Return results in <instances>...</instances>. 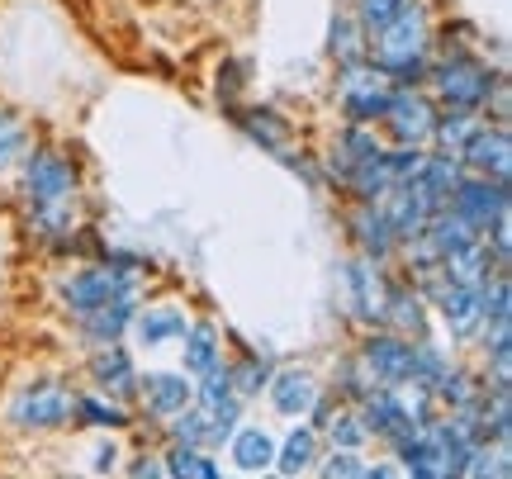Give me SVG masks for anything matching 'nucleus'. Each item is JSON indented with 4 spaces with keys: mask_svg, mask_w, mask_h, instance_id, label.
Wrapping results in <instances>:
<instances>
[{
    "mask_svg": "<svg viewBox=\"0 0 512 479\" xmlns=\"http://www.w3.org/2000/svg\"><path fill=\"white\" fill-rule=\"evenodd\" d=\"M503 67H489L479 48H432V72H427V95L441 110H475L484 114V100L494 91Z\"/></svg>",
    "mask_w": 512,
    "mask_h": 479,
    "instance_id": "obj_3",
    "label": "nucleus"
},
{
    "mask_svg": "<svg viewBox=\"0 0 512 479\" xmlns=\"http://www.w3.org/2000/svg\"><path fill=\"white\" fill-rule=\"evenodd\" d=\"M432 119H437V100L427 95V86H389V105H384L375 129H380L384 143H413V148H427Z\"/></svg>",
    "mask_w": 512,
    "mask_h": 479,
    "instance_id": "obj_8",
    "label": "nucleus"
},
{
    "mask_svg": "<svg viewBox=\"0 0 512 479\" xmlns=\"http://www.w3.org/2000/svg\"><path fill=\"white\" fill-rule=\"evenodd\" d=\"M479 119H484V114H475V110H441L437 105V119H432V138H427V148L460 152L465 148V138L479 129Z\"/></svg>",
    "mask_w": 512,
    "mask_h": 479,
    "instance_id": "obj_32",
    "label": "nucleus"
},
{
    "mask_svg": "<svg viewBox=\"0 0 512 479\" xmlns=\"http://www.w3.org/2000/svg\"><path fill=\"white\" fill-rule=\"evenodd\" d=\"M328 57L337 62V67H351V62H366L370 57V38H366V29L356 24L351 10H332V19H328Z\"/></svg>",
    "mask_w": 512,
    "mask_h": 479,
    "instance_id": "obj_28",
    "label": "nucleus"
},
{
    "mask_svg": "<svg viewBox=\"0 0 512 479\" xmlns=\"http://www.w3.org/2000/svg\"><path fill=\"white\" fill-rule=\"evenodd\" d=\"M323 442L328 446H342V451H366L370 446V432L361 423V413L351 404H337L332 408V418L323 423Z\"/></svg>",
    "mask_w": 512,
    "mask_h": 479,
    "instance_id": "obj_35",
    "label": "nucleus"
},
{
    "mask_svg": "<svg viewBox=\"0 0 512 479\" xmlns=\"http://www.w3.org/2000/svg\"><path fill=\"white\" fill-rule=\"evenodd\" d=\"M356 413H361V423H366L370 442L394 446L399 437H408V432H413V413H408V389L375 385L366 399L356 404Z\"/></svg>",
    "mask_w": 512,
    "mask_h": 479,
    "instance_id": "obj_13",
    "label": "nucleus"
},
{
    "mask_svg": "<svg viewBox=\"0 0 512 479\" xmlns=\"http://www.w3.org/2000/svg\"><path fill=\"white\" fill-rule=\"evenodd\" d=\"M228 119H233V124H238V129L247 133L261 152H271V157H275V152H285L294 143V124L275 110V105H233V110H228Z\"/></svg>",
    "mask_w": 512,
    "mask_h": 479,
    "instance_id": "obj_20",
    "label": "nucleus"
},
{
    "mask_svg": "<svg viewBox=\"0 0 512 479\" xmlns=\"http://www.w3.org/2000/svg\"><path fill=\"white\" fill-rule=\"evenodd\" d=\"M465 171H479V176H512V124H489L479 119V129L465 138V148L456 152Z\"/></svg>",
    "mask_w": 512,
    "mask_h": 479,
    "instance_id": "obj_16",
    "label": "nucleus"
},
{
    "mask_svg": "<svg viewBox=\"0 0 512 479\" xmlns=\"http://www.w3.org/2000/svg\"><path fill=\"white\" fill-rule=\"evenodd\" d=\"M332 100H337L342 124H366V129H375L384 105H389V81H384L370 62H351V67H337Z\"/></svg>",
    "mask_w": 512,
    "mask_h": 479,
    "instance_id": "obj_7",
    "label": "nucleus"
},
{
    "mask_svg": "<svg viewBox=\"0 0 512 479\" xmlns=\"http://www.w3.org/2000/svg\"><path fill=\"white\" fill-rule=\"evenodd\" d=\"M228 375H233V389H238V399L247 404V399H261L266 394V385H271L275 366L261 356V351H242L238 361H228Z\"/></svg>",
    "mask_w": 512,
    "mask_h": 479,
    "instance_id": "obj_34",
    "label": "nucleus"
},
{
    "mask_svg": "<svg viewBox=\"0 0 512 479\" xmlns=\"http://www.w3.org/2000/svg\"><path fill=\"white\" fill-rule=\"evenodd\" d=\"M408 5H413V0H351L347 10L356 15V24H361V29H366V38H370V34H380V29H389V24H394Z\"/></svg>",
    "mask_w": 512,
    "mask_h": 479,
    "instance_id": "obj_39",
    "label": "nucleus"
},
{
    "mask_svg": "<svg viewBox=\"0 0 512 479\" xmlns=\"http://www.w3.org/2000/svg\"><path fill=\"white\" fill-rule=\"evenodd\" d=\"M124 475H133V479H162L166 475V465H162V451H152V456H133V461L124 465Z\"/></svg>",
    "mask_w": 512,
    "mask_h": 479,
    "instance_id": "obj_44",
    "label": "nucleus"
},
{
    "mask_svg": "<svg viewBox=\"0 0 512 479\" xmlns=\"http://www.w3.org/2000/svg\"><path fill=\"white\" fill-rule=\"evenodd\" d=\"M422 299H427L432 318L451 332L456 347L475 342V332L484 328V290H475V285H456V280H446V271L422 285Z\"/></svg>",
    "mask_w": 512,
    "mask_h": 479,
    "instance_id": "obj_6",
    "label": "nucleus"
},
{
    "mask_svg": "<svg viewBox=\"0 0 512 479\" xmlns=\"http://www.w3.org/2000/svg\"><path fill=\"white\" fill-rule=\"evenodd\" d=\"M456 366V356L446 347H437L432 337H418L413 342V375H408V389H427L432 399H437V385H441V375Z\"/></svg>",
    "mask_w": 512,
    "mask_h": 479,
    "instance_id": "obj_31",
    "label": "nucleus"
},
{
    "mask_svg": "<svg viewBox=\"0 0 512 479\" xmlns=\"http://www.w3.org/2000/svg\"><path fill=\"white\" fill-rule=\"evenodd\" d=\"M138 356L124 347V342H110V347H91V361H86V380L91 389L110 394L119 404H133L138 399Z\"/></svg>",
    "mask_w": 512,
    "mask_h": 479,
    "instance_id": "obj_12",
    "label": "nucleus"
},
{
    "mask_svg": "<svg viewBox=\"0 0 512 479\" xmlns=\"http://www.w3.org/2000/svg\"><path fill=\"white\" fill-rule=\"evenodd\" d=\"M356 361L366 366V375L375 385L408 389V375H413V337H403L394 328H366L361 342H356Z\"/></svg>",
    "mask_w": 512,
    "mask_h": 479,
    "instance_id": "obj_10",
    "label": "nucleus"
},
{
    "mask_svg": "<svg viewBox=\"0 0 512 479\" xmlns=\"http://www.w3.org/2000/svg\"><path fill=\"white\" fill-rule=\"evenodd\" d=\"M441 271H446V280H456V285H475V290H484L489 280L503 271L494 261V252L484 247V238L470 242V247H460V252H451V257L441 261Z\"/></svg>",
    "mask_w": 512,
    "mask_h": 479,
    "instance_id": "obj_27",
    "label": "nucleus"
},
{
    "mask_svg": "<svg viewBox=\"0 0 512 479\" xmlns=\"http://www.w3.org/2000/svg\"><path fill=\"white\" fill-rule=\"evenodd\" d=\"M223 451H228V461L238 465L242 475H261V470L275 465V437L261 423H238Z\"/></svg>",
    "mask_w": 512,
    "mask_h": 479,
    "instance_id": "obj_24",
    "label": "nucleus"
},
{
    "mask_svg": "<svg viewBox=\"0 0 512 479\" xmlns=\"http://www.w3.org/2000/svg\"><path fill=\"white\" fill-rule=\"evenodd\" d=\"M384 328L403 332V337H432V309L413 280L389 276V299H384Z\"/></svg>",
    "mask_w": 512,
    "mask_h": 479,
    "instance_id": "obj_19",
    "label": "nucleus"
},
{
    "mask_svg": "<svg viewBox=\"0 0 512 479\" xmlns=\"http://www.w3.org/2000/svg\"><path fill=\"white\" fill-rule=\"evenodd\" d=\"M318 475L328 479H366V451H342V446H328L318 465H313Z\"/></svg>",
    "mask_w": 512,
    "mask_h": 479,
    "instance_id": "obj_40",
    "label": "nucleus"
},
{
    "mask_svg": "<svg viewBox=\"0 0 512 479\" xmlns=\"http://www.w3.org/2000/svg\"><path fill=\"white\" fill-rule=\"evenodd\" d=\"M162 465H166V475H176V479H219V475H223L219 451H209V446L166 442Z\"/></svg>",
    "mask_w": 512,
    "mask_h": 479,
    "instance_id": "obj_30",
    "label": "nucleus"
},
{
    "mask_svg": "<svg viewBox=\"0 0 512 479\" xmlns=\"http://www.w3.org/2000/svg\"><path fill=\"white\" fill-rule=\"evenodd\" d=\"M446 209H456L465 223H475L479 233L489 223L512 214V185L503 176H479V171H460V181L446 195Z\"/></svg>",
    "mask_w": 512,
    "mask_h": 479,
    "instance_id": "obj_9",
    "label": "nucleus"
},
{
    "mask_svg": "<svg viewBox=\"0 0 512 479\" xmlns=\"http://www.w3.org/2000/svg\"><path fill=\"white\" fill-rule=\"evenodd\" d=\"M323 394V385H318V375H309V370H275L271 375V385H266V399H271V408L280 413V418H309V408L313 399Z\"/></svg>",
    "mask_w": 512,
    "mask_h": 479,
    "instance_id": "obj_22",
    "label": "nucleus"
},
{
    "mask_svg": "<svg viewBox=\"0 0 512 479\" xmlns=\"http://www.w3.org/2000/svg\"><path fill=\"white\" fill-rule=\"evenodd\" d=\"M342 290H347V309L361 328H384V299H389V266L370 257H356L342 266Z\"/></svg>",
    "mask_w": 512,
    "mask_h": 479,
    "instance_id": "obj_11",
    "label": "nucleus"
},
{
    "mask_svg": "<svg viewBox=\"0 0 512 479\" xmlns=\"http://www.w3.org/2000/svg\"><path fill=\"white\" fill-rule=\"evenodd\" d=\"M133 314H138V295L110 299V304H100V309H91V314L72 318V328H76V337H81L86 347H110V342H124L128 337Z\"/></svg>",
    "mask_w": 512,
    "mask_h": 479,
    "instance_id": "obj_21",
    "label": "nucleus"
},
{
    "mask_svg": "<svg viewBox=\"0 0 512 479\" xmlns=\"http://www.w3.org/2000/svg\"><path fill=\"white\" fill-rule=\"evenodd\" d=\"M185 328H190L185 304H176V299H152V304H143V299H138V314L128 323V337L147 351H162V347H176L185 337Z\"/></svg>",
    "mask_w": 512,
    "mask_h": 479,
    "instance_id": "obj_15",
    "label": "nucleus"
},
{
    "mask_svg": "<svg viewBox=\"0 0 512 479\" xmlns=\"http://www.w3.org/2000/svg\"><path fill=\"white\" fill-rule=\"evenodd\" d=\"M484 119L489 124H512V86H508V72L494 81V91L484 100Z\"/></svg>",
    "mask_w": 512,
    "mask_h": 479,
    "instance_id": "obj_42",
    "label": "nucleus"
},
{
    "mask_svg": "<svg viewBox=\"0 0 512 479\" xmlns=\"http://www.w3.org/2000/svg\"><path fill=\"white\" fill-rule=\"evenodd\" d=\"M228 399H238V389H233V375H228V356H223L214 370L195 375V408L214 413V408H223Z\"/></svg>",
    "mask_w": 512,
    "mask_h": 479,
    "instance_id": "obj_37",
    "label": "nucleus"
},
{
    "mask_svg": "<svg viewBox=\"0 0 512 479\" xmlns=\"http://www.w3.org/2000/svg\"><path fill=\"white\" fill-rule=\"evenodd\" d=\"M0 423L19 437H57L76 427V385L67 375H29L10 389Z\"/></svg>",
    "mask_w": 512,
    "mask_h": 479,
    "instance_id": "obj_2",
    "label": "nucleus"
},
{
    "mask_svg": "<svg viewBox=\"0 0 512 479\" xmlns=\"http://www.w3.org/2000/svg\"><path fill=\"white\" fill-rule=\"evenodd\" d=\"M479 238H484V233H479L475 223L460 219L456 209H437V214H432V223H427V233H422V242H427L441 261L451 257V252H460V247L479 242Z\"/></svg>",
    "mask_w": 512,
    "mask_h": 479,
    "instance_id": "obj_29",
    "label": "nucleus"
},
{
    "mask_svg": "<svg viewBox=\"0 0 512 479\" xmlns=\"http://www.w3.org/2000/svg\"><path fill=\"white\" fill-rule=\"evenodd\" d=\"M318 456H323V432L313 423H304V418H294V427L285 432V442H275V465L271 470H280V475H309L313 465H318Z\"/></svg>",
    "mask_w": 512,
    "mask_h": 479,
    "instance_id": "obj_23",
    "label": "nucleus"
},
{
    "mask_svg": "<svg viewBox=\"0 0 512 479\" xmlns=\"http://www.w3.org/2000/svg\"><path fill=\"white\" fill-rule=\"evenodd\" d=\"M143 290V276L138 271H124V266H114V261H81L72 266L67 276H57V309L67 318H81L100 309V304H110V299H128Z\"/></svg>",
    "mask_w": 512,
    "mask_h": 479,
    "instance_id": "obj_5",
    "label": "nucleus"
},
{
    "mask_svg": "<svg viewBox=\"0 0 512 479\" xmlns=\"http://www.w3.org/2000/svg\"><path fill=\"white\" fill-rule=\"evenodd\" d=\"M76 427H91V432H128L133 423V404H119L100 389H76Z\"/></svg>",
    "mask_w": 512,
    "mask_h": 479,
    "instance_id": "obj_25",
    "label": "nucleus"
},
{
    "mask_svg": "<svg viewBox=\"0 0 512 479\" xmlns=\"http://www.w3.org/2000/svg\"><path fill=\"white\" fill-rule=\"evenodd\" d=\"M247 62H238V57H228L219 67V81H214V95H219V105H223V114L233 110V105H242V91H247Z\"/></svg>",
    "mask_w": 512,
    "mask_h": 479,
    "instance_id": "obj_41",
    "label": "nucleus"
},
{
    "mask_svg": "<svg viewBox=\"0 0 512 479\" xmlns=\"http://www.w3.org/2000/svg\"><path fill=\"white\" fill-rule=\"evenodd\" d=\"M185 347H181V370L195 380V375H204V370H214L223 361V332H219V323L214 318H190V328H185V337H181Z\"/></svg>",
    "mask_w": 512,
    "mask_h": 479,
    "instance_id": "obj_26",
    "label": "nucleus"
},
{
    "mask_svg": "<svg viewBox=\"0 0 512 479\" xmlns=\"http://www.w3.org/2000/svg\"><path fill=\"white\" fill-rule=\"evenodd\" d=\"M370 389H375V380H370L366 366L356 361V351H351V356H342V366L332 370V385H328L332 399H337V404H351V408H356L370 394Z\"/></svg>",
    "mask_w": 512,
    "mask_h": 479,
    "instance_id": "obj_36",
    "label": "nucleus"
},
{
    "mask_svg": "<svg viewBox=\"0 0 512 479\" xmlns=\"http://www.w3.org/2000/svg\"><path fill=\"white\" fill-rule=\"evenodd\" d=\"M34 143V133H29V119L10 105H0V176H10L19 166V157L29 152Z\"/></svg>",
    "mask_w": 512,
    "mask_h": 479,
    "instance_id": "obj_33",
    "label": "nucleus"
},
{
    "mask_svg": "<svg viewBox=\"0 0 512 479\" xmlns=\"http://www.w3.org/2000/svg\"><path fill=\"white\" fill-rule=\"evenodd\" d=\"M166 427V442H181V446H209V418H204V408L185 404L181 413H171L162 418Z\"/></svg>",
    "mask_w": 512,
    "mask_h": 479,
    "instance_id": "obj_38",
    "label": "nucleus"
},
{
    "mask_svg": "<svg viewBox=\"0 0 512 479\" xmlns=\"http://www.w3.org/2000/svg\"><path fill=\"white\" fill-rule=\"evenodd\" d=\"M185 404H195V380L185 375V370H147L138 375V399L133 408L152 418V423H162L171 413H181Z\"/></svg>",
    "mask_w": 512,
    "mask_h": 479,
    "instance_id": "obj_14",
    "label": "nucleus"
},
{
    "mask_svg": "<svg viewBox=\"0 0 512 479\" xmlns=\"http://www.w3.org/2000/svg\"><path fill=\"white\" fill-rule=\"evenodd\" d=\"M347 238H351V247H356L361 257L380 261V266L399 261V238H394V228H389V219H384L380 204H356V200H351V209H347Z\"/></svg>",
    "mask_w": 512,
    "mask_h": 479,
    "instance_id": "obj_17",
    "label": "nucleus"
},
{
    "mask_svg": "<svg viewBox=\"0 0 512 479\" xmlns=\"http://www.w3.org/2000/svg\"><path fill=\"white\" fill-rule=\"evenodd\" d=\"M432 15L427 5L413 0L389 29L370 34V67L389 81V86H427V72H432Z\"/></svg>",
    "mask_w": 512,
    "mask_h": 479,
    "instance_id": "obj_1",
    "label": "nucleus"
},
{
    "mask_svg": "<svg viewBox=\"0 0 512 479\" xmlns=\"http://www.w3.org/2000/svg\"><path fill=\"white\" fill-rule=\"evenodd\" d=\"M384 219H389V228H394V238L403 242H418L422 233H427V223H432V214H437V204L422 195L413 181H394L389 185V195L380 200Z\"/></svg>",
    "mask_w": 512,
    "mask_h": 479,
    "instance_id": "obj_18",
    "label": "nucleus"
},
{
    "mask_svg": "<svg viewBox=\"0 0 512 479\" xmlns=\"http://www.w3.org/2000/svg\"><path fill=\"white\" fill-rule=\"evenodd\" d=\"M19 204L29 209H76L81 204V171H76L72 152L53 148V143H29L19 157Z\"/></svg>",
    "mask_w": 512,
    "mask_h": 479,
    "instance_id": "obj_4",
    "label": "nucleus"
},
{
    "mask_svg": "<svg viewBox=\"0 0 512 479\" xmlns=\"http://www.w3.org/2000/svg\"><path fill=\"white\" fill-rule=\"evenodd\" d=\"M119 461H124V451H119V442H114V432H110V442H95V451H91V475H114Z\"/></svg>",
    "mask_w": 512,
    "mask_h": 479,
    "instance_id": "obj_43",
    "label": "nucleus"
}]
</instances>
